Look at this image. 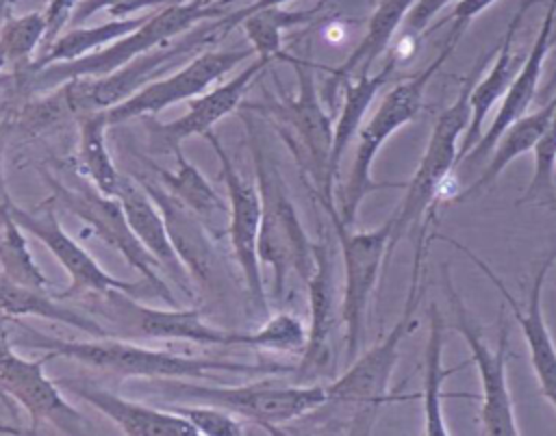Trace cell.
Segmentation results:
<instances>
[{
	"label": "cell",
	"instance_id": "74e56055",
	"mask_svg": "<svg viewBox=\"0 0 556 436\" xmlns=\"http://www.w3.org/2000/svg\"><path fill=\"white\" fill-rule=\"evenodd\" d=\"M172 410L182 414L198 429V436H241L243 434L239 416L224 408L200 403L191 408L174 406Z\"/></svg>",
	"mask_w": 556,
	"mask_h": 436
},
{
	"label": "cell",
	"instance_id": "e0dca14e",
	"mask_svg": "<svg viewBox=\"0 0 556 436\" xmlns=\"http://www.w3.org/2000/svg\"><path fill=\"white\" fill-rule=\"evenodd\" d=\"M102 297L100 312H109L115 321L146 338L165 341H189L198 345H248L252 347V332H230L208 325L195 308H152L139 304L135 295L124 291L96 293Z\"/></svg>",
	"mask_w": 556,
	"mask_h": 436
},
{
	"label": "cell",
	"instance_id": "f546056e",
	"mask_svg": "<svg viewBox=\"0 0 556 436\" xmlns=\"http://www.w3.org/2000/svg\"><path fill=\"white\" fill-rule=\"evenodd\" d=\"M76 117H78V165L83 169V176H87L100 193L109 197H117L122 174L117 171L106 145V128L111 126L106 108L83 111Z\"/></svg>",
	"mask_w": 556,
	"mask_h": 436
},
{
	"label": "cell",
	"instance_id": "8fae6325",
	"mask_svg": "<svg viewBox=\"0 0 556 436\" xmlns=\"http://www.w3.org/2000/svg\"><path fill=\"white\" fill-rule=\"evenodd\" d=\"M219 41L213 24L202 26L200 30L187 35L182 41L159 46L126 65L117 67L115 72L100 76V78H78L61 85L67 111L78 115L83 111H102L111 108L139 89H143L148 82L156 80V76L176 65L180 59H191L198 52H202L208 43Z\"/></svg>",
	"mask_w": 556,
	"mask_h": 436
},
{
	"label": "cell",
	"instance_id": "f35d334b",
	"mask_svg": "<svg viewBox=\"0 0 556 436\" xmlns=\"http://www.w3.org/2000/svg\"><path fill=\"white\" fill-rule=\"evenodd\" d=\"M172 2H178V0H80L74 9L72 24L80 26L85 20H89L98 11H106L113 20H122V17H132V13L141 9L172 4Z\"/></svg>",
	"mask_w": 556,
	"mask_h": 436
},
{
	"label": "cell",
	"instance_id": "ac0fdd59",
	"mask_svg": "<svg viewBox=\"0 0 556 436\" xmlns=\"http://www.w3.org/2000/svg\"><path fill=\"white\" fill-rule=\"evenodd\" d=\"M437 239L458 247L469 260H473V265L491 280V284L497 288V293L502 295V299L513 308L515 319L519 321V328L523 332L526 345H528V356H530V364L539 384L541 395L552 403V408L556 410V345L552 341L549 328L545 323V312H543V288H545V278L549 273V267L556 262V249L549 252L545 256V260L539 265L536 273H534V282L530 286V295H528V304L521 310L519 302L513 297V293L504 286L502 278L491 269V265H486L478 254H473L469 247H465L463 243H458L456 239L450 236H441L434 234Z\"/></svg>",
	"mask_w": 556,
	"mask_h": 436
},
{
	"label": "cell",
	"instance_id": "9c48e42d",
	"mask_svg": "<svg viewBox=\"0 0 556 436\" xmlns=\"http://www.w3.org/2000/svg\"><path fill=\"white\" fill-rule=\"evenodd\" d=\"M443 284L445 293L450 297V328L460 334V338L467 343V349L471 354V362L476 364V373L480 380L482 390V403H480V423L482 434L486 436H517L521 434L515 416V403L508 390L506 380V360L510 351L508 341V323L502 321L500 325V338L497 347L491 349L482 336L480 325L473 321L471 312L467 310L463 297L452 286L450 269L443 265Z\"/></svg>",
	"mask_w": 556,
	"mask_h": 436
},
{
	"label": "cell",
	"instance_id": "8992f818",
	"mask_svg": "<svg viewBox=\"0 0 556 436\" xmlns=\"http://www.w3.org/2000/svg\"><path fill=\"white\" fill-rule=\"evenodd\" d=\"M156 388L165 399H191L217 406L254 421L271 434L282 432L278 425L308 416L328 403V390L324 384L280 386L274 382H252L243 386H206L193 384L191 380L159 377Z\"/></svg>",
	"mask_w": 556,
	"mask_h": 436
},
{
	"label": "cell",
	"instance_id": "9a60e30c",
	"mask_svg": "<svg viewBox=\"0 0 556 436\" xmlns=\"http://www.w3.org/2000/svg\"><path fill=\"white\" fill-rule=\"evenodd\" d=\"M222 165V178L228 191V236L232 245L235 260L241 269L243 282L254 306L265 312V286H263V269L258 258V234H261V219H263V200L258 182L245 180L232 165L230 156L222 148L219 139L211 132L204 134Z\"/></svg>",
	"mask_w": 556,
	"mask_h": 436
},
{
	"label": "cell",
	"instance_id": "ee69618b",
	"mask_svg": "<svg viewBox=\"0 0 556 436\" xmlns=\"http://www.w3.org/2000/svg\"><path fill=\"white\" fill-rule=\"evenodd\" d=\"M0 401H2V403L9 408L11 416H13V419H17V408H15V401H13V399H11V397H9V395H7L2 388H0Z\"/></svg>",
	"mask_w": 556,
	"mask_h": 436
},
{
	"label": "cell",
	"instance_id": "3957f363",
	"mask_svg": "<svg viewBox=\"0 0 556 436\" xmlns=\"http://www.w3.org/2000/svg\"><path fill=\"white\" fill-rule=\"evenodd\" d=\"M458 43V37H447V43L443 46V50L434 56V61H430L421 72L395 82L384 98L380 100V104L376 106V111L371 113V117L367 121H363L358 134H356V145H354V158L350 165V174L348 180L341 189V200L337 204L341 219L348 226H354L356 221V213L363 204V200L376 191V189H384V187H406V182H376L371 176V167H374V158L380 152V148L406 124H410L417 113L421 111L424 104V93L428 82L432 80V76H437V72L441 69V65L447 61V56L454 52Z\"/></svg>",
	"mask_w": 556,
	"mask_h": 436
},
{
	"label": "cell",
	"instance_id": "52a82bcc",
	"mask_svg": "<svg viewBox=\"0 0 556 436\" xmlns=\"http://www.w3.org/2000/svg\"><path fill=\"white\" fill-rule=\"evenodd\" d=\"M332 230L339 241L343 258V297H341V319L345 325V351L356 358L361 347V336L365 328V312L371 293L378 284L380 271L391 256V217L374 230H352L334 204V197H319Z\"/></svg>",
	"mask_w": 556,
	"mask_h": 436
},
{
	"label": "cell",
	"instance_id": "60d3db41",
	"mask_svg": "<svg viewBox=\"0 0 556 436\" xmlns=\"http://www.w3.org/2000/svg\"><path fill=\"white\" fill-rule=\"evenodd\" d=\"M80 0H48L46 9H43V17H46V37L43 43L46 48L61 35V30L67 26V22H72L74 9Z\"/></svg>",
	"mask_w": 556,
	"mask_h": 436
},
{
	"label": "cell",
	"instance_id": "c3c4849f",
	"mask_svg": "<svg viewBox=\"0 0 556 436\" xmlns=\"http://www.w3.org/2000/svg\"><path fill=\"white\" fill-rule=\"evenodd\" d=\"M202 2H206V4H211V2H217V0H202Z\"/></svg>",
	"mask_w": 556,
	"mask_h": 436
},
{
	"label": "cell",
	"instance_id": "7a4b0ae2",
	"mask_svg": "<svg viewBox=\"0 0 556 436\" xmlns=\"http://www.w3.org/2000/svg\"><path fill=\"white\" fill-rule=\"evenodd\" d=\"M426 254V236L415 239V258L408 282V293L404 302V310L400 319L391 325V330L365 354L352 358V364L343 375L326 384L328 403H339L350 410V429L352 434H367L376 421L378 408L389 399V386L400 360L402 341L419 325L417 321V304L421 299V265Z\"/></svg>",
	"mask_w": 556,
	"mask_h": 436
},
{
	"label": "cell",
	"instance_id": "f1b7e54d",
	"mask_svg": "<svg viewBox=\"0 0 556 436\" xmlns=\"http://www.w3.org/2000/svg\"><path fill=\"white\" fill-rule=\"evenodd\" d=\"M0 312L7 317H39L56 323L72 325L96 338L109 336V332L91 317L80 315L61 304L59 297H50L48 291L24 286L0 273Z\"/></svg>",
	"mask_w": 556,
	"mask_h": 436
},
{
	"label": "cell",
	"instance_id": "b9f144b4",
	"mask_svg": "<svg viewBox=\"0 0 556 436\" xmlns=\"http://www.w3.org/2000/svg\"><path fill=\"white\" fill-rule=\"evenodd\" d=\"M495 2H497V0H458L456 7H454V11L447 15V20L454 22L450 35L460 39L463 33H465V28L469 26V22L476 20L484 9H489V7L495 4ZM447 20H445V22H447Z\"/></svg>",
	"mask_w": 556,
	"mask_h": 436
},
{
	"label": "cell",
	"instance_id": "e575fe53",
	"mask_svg": "<svg viewBox=\"0 0 556 436\" xmlns=\"http://www.w3.org/2000/svg\"><path fill=\"white\" fill-rule=\"evenodd\" d=\"M46 37L43 11L26 15H9L0 28V48L7 56V65L22 67L33 63V52Z\"/></svg>",
	"mask_w": 556,
	"mask_h": 436
},
{
	"label": "cell",
	"instance_id": "ffe728a7",
	"mask_svg": "<svg viewBox=\"0 0 556 436\" xmlns=\"http://www.w3.org/2000/svg\"><path fill=\"white\" fill-rule=\"evenodd\" d=\"M267 65H269V59L254 56L239 74H235L219 87L191 98L189 111L182 117L152 128L154 143L165 145V150L169 152H178L182 141L191 137H204L206 132H211L217 121H222L226 115H230L239 106L250 82Z\"/></svg>",
	"mask_w": 556,
	"mask_h": 436
},
{
	"label": "cell",
	"instance_id": "277c9868",
	"mask_svg": "<svg viewBox=\"0 0 556 436\" xmlns=\"http://www.w3.org/2000/svg\"><path fill=\"white\" fill-rule=\"evenodd\" d=\"M484 63L486 59H480L469 69V74L460 82L456 98L439 113L432 126L419 165L404 187V200L391 215V252L402 236H406L408 232H419L432 219V204H437L447 174L458 165L460 137L465 134L471 119L469 95L478 76H482Z\"/></svg>",
	"mask_w": 556,
	"mask_h": 436
},
{
	"label": "cell",
	"instance_id": "ab89813d",
	"mask_svg": "<svg viewBox=\"0 0 556 436\" xmlns=\"http://www.w3.org/2000/svg\"><path fill=\"white\" fill-rule=\"evenodd\" d=\"M450 2L452 0H415V4L410 7V11L402 24L404 26L402 35L417 39L421 33H426V28L434 20V15Z\"/></svg>",
	"mask_w": 556,
	"mask_h": 436
},
{
	"label": "cell",
	"instance_id": "ba28073f",
	"mask_svg": "<svg viewBox=\"0 0 556 436\" xmlns=\"http://www.w3.org/2000/svg\"><path fill=\"white\" fill-rule=\"evenodd\" d=\"M289 63L298 76V93L282 98L271 111L280 119V128H287V143L293 150L300 167L306 171L315 187V195L332 197L334 171L330 165L334 126L326 113L313 76V63L306 59L289 56Z\"/></svg>",
	"mask_w": 556,
	"mask_h": 436
},
{
	"label": "cell",
	"instance_id": "d4e9b609",
	"mask_svg": "<svg viewBox=\"0 0 556 436\" xmlns=\"http://www.w3.org/2000/svg\"><path fill=\"white\" fill-rule=\"evenodd\" d=\"M556 108V95L543 104L536 111H528L521 117H517L515 121H510L506 126V130L500 134V139L495 141L493 150H491V158L486 161V167L482 169V174L478 176V180H473L465 191H460L454 202H469L476 200L482 191H486L497 178L500 174L521 154H528L534 150V145L539 143V139L543 137L549 117Z\"/></svg>",
	"mask_w": 556,
	"mask_h": 436
},
{
	"label": "cell",
	"instance_id": "cb8c5ba5",
	"mask_svg": "<svg viewBox=\"0 0 556 436\" xmlns=\"http://www.w3.org/2000/svg\"><path fill=\"white\" fill-rule=\"evenodd\" d=\"M539 0H523L521 7L515 11V15L510 17L506 30H504V37L497 46V52H495V59L489 67V72L482 74V78L476 80L473 89H471V95H469V104H471V119H469V126L465 130V137L460 141V152H458V163L465 158L467 152L473 150V145L480 141L482 132H484V124H486V115L493 111V106L506 95L510 82H513V76H515V56H513V41H515V35L528 13V9L532 4H536Z\"/></svg>",
	"mask_w": 556,
	"mask_h": 436
},
{
	"label": "cell",
	"instance_id": "30bf717a",
	"mask_svg": "<svg viewBox=\"0 0 556 436\" xmlns=\"http://www.w3.org/2000/svg\"><path fill=\"white\" fill-rule=\"evenodd\" d=\"M256 182L263 200V219L258 234L261 265H269L274 271V295L285 291L287 271L293 269L304 282L313 269V243L308 241L300 217L285 193L280 176L267 163L265 154L254 148Z\"/></svg>",
	"mask_w": 556,
	"mask_h": 436
},
{
	"label": "cell",
	"instance_id": "7bdbcfd3",
	"mask_svg": "<svg viewBox=\"0 0 556 436\" xmlns=\"http://www.w3.org/2000/svg\"><path fill=\"white\" fill-rule=\"evenodd\" d=\"M287 2H293V0H254L252 4L241 7L239 11H235V13H230V15L217 17V20L213 22V30H215L217 39H222V37H226L230 30H235V26H241V22L245 20V15H250L252 11L267 9V7H280V4H287Z\"/></svg>",
	"mask_w": 556,
	"mask_h": 436
},
{
	"label": "cell",
	"instance_id": "4fadbf2b",
	"mask_svg": "<svg viewBox=\"0 0 556 436\" xmlns=\"http://www.w3.org/2000/svg\"><path fill=\"white\" fill-rule=\"evenodd\" d=\"M46 360L50 356L39 360L22 358L13 349L9 334L0 332V388L28 412L33 432L41 421H48L61 434H85L87 419L63 397L61 386L46 375Z\"/></svg>",
	"mask_w": 556,
	"mask_h": 436
},
{
	"label": "cell",
	"instance_id": "8d00e7d4",
	"mask_svg": "<svg viewBox=\"0 0 556 436\" xmlns=\"http://www.w3.org/2000/svg\"><path fill=\"white\" fill-rule=\"evenodd\" d=\"M534 154V169L528 189L519 204L539 202L554 195V174H556V108L549 117V124L532 150Z\"/></svg>",
	"mask_w": 556,
	"mask_h": 436
},
{
	"label": "cell",
	"instance_id": "d6986e66",
	"mask_svg": "<svg viewBox=\"0 0 556 436\" xmlns=\"http://www.w3.org/2000/svg\"><path fill=\"white\" fill-rule=\"evenodd\" d=\"M554 24H556V0H549L545 17L541 22V28H539V33L532 41V48L528 50L523 63L515 72L513 82H510L506 95L502 98V104H500L493 121L489 124V128H484L480 141L473 145L471 152L465 154V158L460 163H465V165L480 163L486 156V152L493 150L495 141L506 130V126L510 121H515L517 117H521L523 113H528L532 100L536 98V89H539V82H541V76H543V67H545L547 54L552 50Z\"/></svg>",
	"mask_w": 556,
	"mask_h": 436
},
{
	"label": "cell",
	"instance_id": "5b68a950",
	"mask_svg": "<svg viewBox=\"0 0 556 436\" xmlns=\"http://www.w3.org/2000/svg\"><path fill=\"white\" fill-rule=\"evenodd\" d=\"M226 0L217 2H202V0H182V2H172L163 7L161 11L152 13L146 17L141 26H137L132 33L115 39L113 43L85 54L74 61H63V63H50L39 69H33V80L30 87L37 91H46L52 87H61L70 80L78 78H100L117 67L126 65L128 61L163 46L169 43L180 33H187L191 26L198 22H206L213 17H224L226 15Z\"/></svg>",
	"mask_w": 556,
	"mask_h": 436
},
{
	"label": "cell",
	"instance_id": "1f68e13d",
	"mask_svg": "<svg viewBox=\"0 0 556 436\" xmlns=\"http://www.w3.org/2000/svg\"><path fill=\"white\" fill-rule=\"evenodd\" d=\"M148 15H139V17H122V20H111L106 24H98V26H74L67 33H61L48 48L46 52L35 59L30 63V72L39 69L43 65L50 63H63V61H74L80 59L85 54H91L109 43H113L115 39L132 33L137 26H141L146 22Z\"/></svg>",
	"mask_w": 556,
	"mask_h": 436
},
{
	"label": "cell",
	"instance_id": "2e32d148",
	"mask_svg": "<svg viewBox=\"0 0 556 436\" xmlns=\"http://www.w3.org/2000/svg\"><path fill=\"white\" fill-rule=\"evenodd\" d=\"M2 204L11 213V217L24 228V232L39 239L48 247V252L59 260V265L67 271L70 286L56 295L61 302L83 293L124 291L135 297L141 295V286L137 282H126L104 271L100 262L63 230L50 206H46L43 213H33L13 204L11 200H2Z\"/></svg>",
	"mask_w": 556,
	"mask_h": 436
},
{
	"label": "cell",
	"instance_id": "f6af8a7d",
	"mask_svg": "<svg viewBox=\"0 0 556 436\" xmlns=\"http://www.w3.org/2000/svg\"><path fill=\"white\" fill-rule=\"evenodd\" d=\"M26 429L13 425V423H0V434H24Z\"/></svg>",
	"mask_w": 556,
	"mask_h": 436
},
{
	"label": "cell",
	"instance_id": "484cf974",
	"mask_svg": "<svg viewBox=\"0 0 556 436\" xmlns=\"http://www.w3.org/2000/svg\"><path fill=\"white\" fill-rule=\"evenodd\" d=\"M374 9L367 20L365 35L356 43V48L348 54V59L330 72V89L343 87L345 80L369 74L376 61L387 52L393 35L404 24L415 0H371Z\"/></svg>",
	"mask_w": 556,
	"mask_h": 436
},
{
	"label": "cell",
	"instance_id": "5bb4252c",
	"mask_svg": "<svg viewBox=\"0 0 556 436\" xmlns=\"http://www.w3.org/2000/svg\"><path fill=\"white\" fill-rule=\"evenodd\" d=\"M256 56L252 48L241 50H202L178 72L148 82L124 102L106 108L109 124H122L135 117L159 115L167 106L204 93L215 80L226 76L235 65Z\"/></svg>",
	"mask_w": 556,
	"mask_h": 436
},
{
	"label": "cell",
	"instance_id": "d6a6232c",
	"mask_svg": "<svg viewBox=\"0 0 556 436\" xmlns=\"http://www.w3.org/2000/svg\"><path fill=\"white\" fill-rule=\"evenodd\" d=\"M319 13L317 9H302V11H289L282 7H267V9H258L252 11L250 15H245V20L241 22V26L245 28V35L252 43V50L256 56L263 59H287L289 54H285L280 50L282 43V33L291 26L298 24H306L311 22L315 15Z\"/></svg>",
	"mask_w": 556,
	"mask_h": 436
},
{
	"label": "cell",
	"instance_id": "83f0119b",
	"mask_svg": "<svg viewBox=\"0 0 556 436\" xmlns=\"http://www.w3.org/2000/svg\"><path fill=\"white\" fill-rule=\"evenodd\" d=\"M428 319H430V328H428V338L424 347V386H421L424 388L421 390L424 432L428 436H447L450 427L445 425V416H443V382L465 364H458L452 369L443 364L445 321L434 302L428 306Z\"/></svg>",
	"mask_w": 556,
	"mask_h": 436
},
{
	"label": "cell",
	"instance_id": "6da1fadb",
	"mask_svg": "<svg viewBox=\"0 0 556 436\" xmlns=\"http://www.w3.org/2000/svg\"><path fill=\"white\" fill-rule=\"evenodd\" d=\"M20 328V336L11 338L13 345H26L43 349L50 358H67L91 367L102 373L124 375V377H178V380H215L219 373H285L291 371L287 364L261 362L245 364L219 358H195L182 356L167 349H150L130 341L117 338H96V341H63L59 336L39 332L26 325L22 319H13Z\"/></svg>",
	"mask_w": 556,
	"mask_h": 436
},
{
	"label": "cell",
	"instance_id": "bcb514c9",
	"mask_svg": "<svg viewBox=\"0 0 556 436\" xmlns=\"http://www.w3.org/2000/svg\"><path fill=\"white\" fill-rule=\"evenodd\" d=\"M11 7H13V0H0V22H4L11 15Z\"/></svg>",
	"mask_w": 556,
	"mask_h": 436
},
{
	"label": "cell",
	"instance_id": "836d02e7",
	"mask_svg": "<svg viewBox=\"0 0 556 436\" xmlns=\"http://www.w3.org/2000/svg\"><path fill=\"white\" fill-rule=\"evenodd\" d=\"M0 273L11 278L13 282H20L24 286H33L39 291H48L50 282L37 267L26 236L24 228L11 217V213L0 202Z\"/></svg>",
	"mask_w": 556,
	"mask_h": 436
},
{
	"label": "cell",
	"instance_id": "603a6c76",
	"mask_svg": "<svg viewBox=\"0 0 556 436\" xmlns=\"http://www.w3.org/2000/svg\"><path fill=\"white\" fill-rule=\"evenodd\" d=\"M117 200L122 202V208L126 213V221L139 243L150 252V256L159 262V267L165 271V275L178 284L187 295H191V284L193 278L182 262L169 230L167 221L159 208V204L152 200V195L137 184L135 180L122 176L119 189H117Z\"/></svg>",
	"mask_w": 556,
	"mask_h": 436
},
{
	"label": "cell",
	"instance_id": "4dcf8cb0",
	"mask_svg": "<svg viewBox=\"0 0 556 436\" xmlns=\"http://www.w3.org/2000/svg\"><path fill=\"white\" fill-rule=\"evenodd\" d=\"M393 69V61H389L382 72L378 74H358L350 80L343 82V104L339 111V117L334 121V137H332V156H330V165L332 171L337 176V169L341 165V158L348 150V145L354 141V137L358 134L365 113L369 108V104L374 102L376 93L380 91V87L387 85L389 74Z\"/></svg>",
	"mask_w": 556,
	"mask_h": 436
},
{
	"label": "cell",
	"instance_id": "7dc6e473",
	"mask_svg": "<svg viewBox=\"0 0 556 436\" xmlns=\"http://www.w3.org/2000/svg\"><path fill=\"white\" fill-rule=\"evenodd\" d=\"M7 65V56H4V52H2V48H0V69Z\"/></svg>",
	"mask_w": 556,
	"mask_h": 436
},
{
	"label": "cell",
	"instance_id": "7402d4cb",
	"mask_svg": "<svg viewBox=\"0 0 556 436\" xmlns=\"http://www.w3.org/2000/svg\"><path fill=\"white\" fill-rule=\"evenodd\" d=\"M61 388L91 403L128 436H198V429L178 412L130 401L85 380H61Z\"/></svg>",
	"mask_w": 556,
	"mask_h": 436
},
{
	"label": "cell",
	"instance_id": "4316f807",
	"mask_svg": "<svg viewBox=\"0 0 556 436\" xmlns=\"http://www.w3.org/2000/svg\"><path fill=\"white\" fill-rule=\"evenodd\" d=\"M174 171H163L154 167L161 182L169 189V195H174L185 208H189L208 232L222 236L224 232H228V206L219 200V195L200 174V169L182 156L180 150L174 152Z\"/></svg>",
	"mask_w": 556,
	"mask_h": 436
},
{
	"label": "cell",
	"instance_id": "d590c367",
	"mask_svg": "<svg viewBox=\"0 0 556 436\" xmlns=\"http://www.w3.org/2000/svg\"><path fill=\"white\" fill-rule=\"evenodd\" d=\"M308 338V330L304 323L282 310L265 319V323L252 332V347L271 349V351H304Z\"/></svg>",
	"mask_w": 556,
	"mask_h": 436
},
{
	"label": "cell",
	"instance_id": "44dd1931",
	"mask_svg": "<svg viewBox=\"0 0 556 436\" xmlns=\"http://www.w3.org/2000/svg\"><path fill=\"white\" fill-rule=\"evenodd\" d=\"M308 338L298 367V380L306 382L321 373L330 360V334L337 323L334 267L328 243H313V269L306 278Z\"/></svg>",
	"mask_w": 556,
	"mask_h": 436
},
{
	"label": "cell",
	"instance_id": "681fc988",
	"mask_svg": "<svg viewBox=\"0 0 556 436\" xmlns=\"http://www.w3.org/2000/svg\"><path fill=\"white\" fill-rule=\"evenodd\" d=\"M554 82H556V74H554V78H552V82H549V85H554Z\"/></svg>",
	"mask_w": 556,
	"mask_h": 436
},
{
	"label": "cell",
	"instance_id": "7c38bea8",
	"mask_svg": "<svg viewBox=\"0 0 556 436\" xmlns=\"http://www.w3.org/2000/svg\"><path fill=\"white\" fill-rule=\"evenodd\" d=\"M46 178L52 187V202H59L65 210L76 215L100 241L115 247L135 269L143 273L154 295L167 299L169 306H176L165 280L159 273V262L150 256V252L139 243V239L130 230L126 213L117 197L100 193L87 176H80L78 184H63L52 174H46Z\"/></svg>",
	"mask_w": 556,
	"mask_h": 436
}]
</instances>
